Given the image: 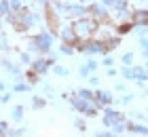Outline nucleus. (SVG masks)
Masks as SVG:
<instances>
[{
    "label": "nucleus",
    "mask_w": 148,
    "mask_h": 137,
    "mask_svg": "<svg viewBox=\"0 0 148 137\" xmlns=\"http://www.w3.org/2000/svg\"><path fill=\"white\" fill-rule=\"evenodd\" d=\"M72 27H74V32H76V36L80 38V40H89L93 34L97 32V19H93V17H78L76 21L72 23Z\"/></svg>",
    "instance_id": "1"
},
{
    "label": "nucleus",
    "mask_w": 148,
    "mask_h": 137,
    "mask_svg": "<svg viewBox=\"0 0 148 137\" xmlns=\"http://www.w3.org/2000/svg\"><path fill=\"white\" fill-rule=\"evenodd\" d=\"M53 38H55V34L51 32H40L36 36L30 38V51L32 53H49L51 46H53Z\"/></svg>",
    "instance_id": "2"
},
{
    "label": "nucleus",
    "mask_w": 148,
    "mask_h": 137,
    "mask_svg": "<svg viewBox=\"0 0 148 137\" xmlns=\"http://www.w3.org/2000/svg\"><path fill=\"white\" fill-rule=\"evenodd\" d=\"M40 21V15H38V13H34V11H19L17 13V19H15V23H13V25H15V30L17 32H25V30H30V27L32 25H34V23H38Z\"/></svg>",
    "instance_id": "3"
},
{
    "label": "nucleus",
    "mask_w": 148,
    "mask_h": 137,
    "mask_svg": "<svg viewBox=\"0 0 148 137\" xmlns=\"http://www.w3.org/2000/svg\"><path fill=\"white\" fill-rule=\"evenodd\" d=\"M70 104H72L74 110H78V112L85 114V116H95V114H97V108L93 106V101L83 99L80 95H72V97H70Z\"/></svg>",
    "instance_id": "4"
},
{
    "label": "nucleus",
    "mask_w": 148,
    "mask_h": 137,
    "mask_svg": "<svg viewBox=\"0 0 148 137\" xmlns=\"http://www.w3.org/2000/svg\"><path fill=\"white\" fill-rule=\"evenodd\" d=\"M102 120H104L106 127H114V125H119V122H123V114L116 112V110H112V108H106Z\"/></svg>",
    "instance_id": "5"
},
{
    "label": "nucleus",
    "mask_w": 148,
    "mask_h": 137,
    "mask_svg": "<svg viewBox=\"0 0 148 137\" xmlns=\"http://www.w3.org/2000/svg\"><path fill=\"white\" fill-rule=\"evenodd\" d=\"M112 93L110 91H102V89H99V91H95V97H93V106L95 108H108L110 104H112Z\"/></svg>",
    "instance_id": "6"
},
{
    "label": "nucleus",
    "mask_w": 148,
    "mask_h": 137,
    "mask_svg": "<svg viewBox=\"0 0 148 137\" xmlns=\"http://www.w3.org/2000/svg\"><path fill=\"white\" fill-rule=\"evenodd\" d=\"M59 34H62V40H64V42H66V44H72V46H76V42L80 40V38L76 36V32H74L72 23H70V25H64Z\"/></svg>",
    "instance_id": "7"
},
{
    "label": "nucleus",
    "mask_w": 148,
    "mask_h": 137,
    "mask_svg": "<svg viewBox=\"0 0 148 137\" xmlns=\"http://www.w3.org/2000/svg\"><path fill=\"white\" fill-rule=\"evenodd\" d=\"M64 11L68 13V15H72V17H85L87 13H89V9H87L85 4H70V2L64 4Z\"/></svg>",
    "instance_id": "8"
},
{
    "label": "nucleus",
    "mask_w": 148,
    "mask_h": 137,
    "mask_svg": "<svg viewBox=\"0 0 148 137\" xmlns=\"http://www.w3.org/2000/svg\"><path fill=\"white\" fill-rule=\"evenodd\" d=\"M53 61H55V57H47V59H36L32 61V70L38 72V74H45L49 67H53Z\"/></svg>",
    "instance_id": "9"
},
{
    "label": "nucleus",
    "mask_w": 148,
    "mask_h": 137,
    "mask_svg": "<svg viewBox=\"0 0 148 137\" xmlns=\"http://www.w3.org/2000/svg\"><path fill=\"white\" fill-rule=\"evenodd\" d=\"M87 9H89V13H91V15H95V19H99V21H106V17H108V9H106L102 2L89 4Z\"/></svg>",
    "instance_id": "10"
},
{
    "label": "nucleus",
    "mask_w": 148,
    "mask_h": 137,
    "mask_svg": "<svg viewBox=\"0 0 148 137\" xmlns=\"http://www.w3.org/2000/svg\"><path fill=\"white\" fill-rule=\"evenodd\" d=\"M133 23L136 25H148V9H140L133 13Z\"/></svg>",
    "instance_id": "11"
},
{
    "label": "nucleus",
    "mask_w": 148,
    "mask_h": 137,
    "mask_svg": "<svg viewBox=\"0 0 148 137\" xmlns=\"http://www.w3.org/2000/svg\"><path fill=\"white\" fill-rule=\"evenodd\" d=\"M127 131L138 133V135H148V127H144V125H133V122H129V125H127Z\"/></svg>",
    "instance_id": "12"
},
{
    "label": "nucleus",
    "mask_w": 148,
    "mask_h": 137,
    "mask_svg": "<svg viewBox=\"0 0 148 137\" xmlns=\"http://www.w3.org/2000/svg\"><path fill=\"white\" fill-rule=\"evenodd\" d=\"M121 74H123V78H127V80H136V70H133V65H123L121 67Z\"/></svg>",
    "instance_id": "13"
},
{
    "label": "nucleus",
    "mask_w": 148,
    "mask_h": 137,
    "mask_svg": "<svg viewBox=\"0 0 148 137\" xmlns=\"http://www.w3.org/2000/svg\"><path fill=\"white\" fill-rule=\"evenodd\" d=\"M136 70V80L138 82H146L148 80V70L146 67H133Z\"/></svg>",
    "instance_id": "14"
},
{
    "label": "nucleus",
    "mask_w": 148,
    "mask_h": 137,
    "mask_svg": "<svg viewBox=\"0 0 148 137\" xmlns=\"http://www.w3.org/2000/svg\"><path fill=\"white\" fill-rule=\"evenodd\" d=\"M11 118L15 120V122H19V120H21V118H23V106H15V108H13Z\"/></svg>",
    "instance_id": "15"
},
{
    "label": "nucleus",
    "mask_w": 148,
    "mask_h": 137,
    "mask_svg": "<svg viewBox=\"0 0 148 137\" xmlns=\"http://www.w3.org/2000/svg\"><path fill=\"white\" fill-rule=\"evenodd\" d=\"M133 25H136L133 21H125V23H119L116 32H119V34H127V32H131V30H133Z\"/></svg>",
    "instance_id": "16"
},
{
    "label": "nucleus",
    "mask_w": 148,
    "mask_h": 137,
    "mask_svg": "<svg viewBox=\"0 0 148 137\" xmlns=\"http://www.w3.org/2000/svg\"><path fill=\"white\" fill-rule=\"evenodd\" d=\"M9 13H13L11 11V2H9V0H0V15H9Z\"/></svg>",
    "instance_id": "17"
},
{
    "label": "nucleus",
    "mask_w": 148,
    "mask_h": 137,
    "mask_svg": "<svg viewBox=\"0 0 148 137\" xmlns=\"http://www.w3.org/2000/svg\"><path fill=\"white\" fill-rule=\"evenodd\" d=\"M53 72H55L57 76H68V74H70V70H68V67H66V65H59V63H55V65H53Z\"/></svg>",
    "instance_id": "18"
},
{
    "label": "nucleus",
    "mask_w": 148,
    "mask_h": 137,
    "mask_svg": "<svg viewBox=\"0 0 148 137\" xmlns=\"http://www.w3.org/2000/svg\"><path fill=\"white\" fill-rule=\"evenodd\" d=\"M45 106H47L45 97H34V99H32V108H34V110H42Z\"/></svg>",
    "instance_id": "19"
},
{
    "label": "nucleus",
    "mask_w": 148,
    "mask_h": 137,
    "mask_svg": "<svg viewBox=\"0 0 148 137\" xmlns=\"http://www.w3.org/2000/svg\"><path fill=\"white\" fill-rule=\"evenodd\" d=\"M76 95H80L83 99H89V101H93V97H95V93L89 91V89H78V93H76Z\"/></svg>",
    "instance_id": "20"
},
{
    "label": "nucleus",
    "mask_w": 148,
    "mask_h": 137,
    "mask_svg": "<svg viewBox=\"0 0 148 137\" xmlns=\"http://www.w3.org/2000/svg\"><path fill=\"white\" fill-rule=\"evenodd\" d=\"M13 91H15V93H25V91H30V82H17V85L13 87Z\"/></svg>",
    "instance_id": "21"
},
{
    "label": "nucleus",
    "mask_w": 148,
    "mask_h": 137,
    "mask_svg": "<svg viewBox=\"0 0 148 137\" xmlns=\"http://www.w3.org/2000/svg\"><path fill=\"white\" fill-rule=\"evenodd\" d=\"M131 61H133V53L131 51H127V53L121 55V63H123V65H131Z\"/></svg>",
    "instance_id": "22"
},
{
    "label": "nucleus",
    "mask_w": 148,
    "mask_h": 137,
    "mask_svg": "<svg viewBox=\"0 0 148 137\" xmlns=\"http://www.w3.org/2000/svg\"><path fill=\"white\" fill-rule=\"evenodd\" d=\"M38 76H40V74H38V72H34V70H30L28 74H25V78H28L30 85H36V82H38Z\"/></svg>",
    "instance_id": "23"
},
{
    "label": "nucleus",
    "mask_w": 148,
    "mask_h": 137,
    "mask_svg": "<svg viewBox=\"0 0 148 137\" xmlns=\"http://www.w3.org/2000/svg\"><path fill=\"white\" fill-rule=\"evenodd\" d=\"M11 2V11L13 13H19V11H23V4H21V0H9Z\"/></svg>",
    "instance_id": "24"
},
{
    "label": "nucleus",
    "mask_w": 148,
    "mask_h": 137,
    "mask_svg": "<svg viewBox=\"0 0 148 137\" xmlns=\"http://www.w3.org/2000/svg\"><path fill=\"white\" fill-rule=\"evenodd\" d=\"M140 46H142V55L148 57V38H140Z\"/></svg>",
    "instance_id": "25"
},
{
    "label": "nucleus",
    "mask_w": 148,
    "mask_h": 137,
    "mask_svg": "<svg viewBox=\"0 0 148 137\" xmlns=\"http://www.w3.org/2000/svg\"><path fill=\"white\" fill-rule=\"evenodd\" d=\"M59 51H62V55H72V53H74V46H72V44H66V42H64V44H62V49H59Z\"/></svg>",
    "instance_id": "26"
},
{
    "label": "nucleus",
    "mask_w": 148,
    "mask_h": 137,
    "mask_svg": "<svg viewBox=\"0 0 148 137\" xmlns=\"http://www.w3.org/2000/svg\"><path fill=\"white\" fill-rule=\"evenodd\" d=\"M9 135V125L4 120H0V137H6Z\"/></svg>",
    "instance_id": "27"
},
{
    "label": "nucleus",
    "mask_w": 148,
    "mask_h": 137,
    "mask_svg": "<svg viewBox=\"0 0 148 137\" xmlns=\"http://www.w3.org/2000/svg\"><path fill=\"white\" fill-rule=\"evenodd\" d=\"M114 9L116 11H127V0H116V2H114Z\"/></svg>",
    "instance_id": "28"
},
{
    "label": "nucleus",
    "mask_w": 148,
    "mask_h": 137,
    "mask_svg": "<svg viewBox=\"0 0 148 137\" xmlns=\"http://www.w3.org/2000/svg\"><path fill=\"white\" fill-rule=\"evenodd\" d=\"M112 129H114V133H116V135H121V133L127 129V125H125V122H119V125H114Z\"/></svg>",
    "instance_id": "29"
},
{
    "label": "nucleus",
    "mask_w": 148,
    "mask_h": 137,
    "mask_svg": "<svg viewBox=\"0 0 148 137\" xmlns=\"http://www.w3.org/2000/svg\"><path fill=\"white\" fill-rule=\"evenodd\" d=\"M138 34H140V38H146L148 36V25H138Z\"/></svg>",
    "instance_id": "30"
},
{
    "label": "nucleus",
    "mask_w": 148,
    "mask_h": 137,
    "mask_svg": "<svg viewBox=\"0 0 148 137\" xmlns=\"http://www.w3.org/2000/svg\"><path fill=\"white\" fill-rule=\"evenodd\" d=\"M85 65H87V70H89V72H95V70H97V63H95L93 59H89V61H87Z\"/></svg>",
    "instance_id": "31"
},
{
    "label": "nucleus",
    "mask_w": 148,
    "mask_h": 137,
    "mask_svg": "<svg viewBox=\"0 0 148 137\" xmlns=\"http://www.w3.org/2000/svg\"><path fill=\"white\" fill-rule=\"evenodd\" d=\"M19 59H21L23 63H32V57H30V53H21V55H19Z\"/></svg>",
    "instance_id": "32"
},
{
    "label": "nucleus",
    "mask_w": 148,
    "mask_h": 137,
    "mask_svg": "<svg viewBox=\"0 0 148 137\" xmlns=\"http://www.w3.org/2000/svg\"><path fill=\"white\" fill-rule=\"evenodd\" d=\"M78 74H80V76H83V78H87V76H89V70H87V65H80V70H78Z\"/></svg>",
    "instance_id": "33"
},
{
    "label": "nucleus",
    "mask_w": 148,
    "mask_h": 137,
    "mask_svg": "<svg viewBox=\"0 0 148 137\" xmlns=\"http://www.w3.org/2000/svg\"><path fill=\"white\" fill-rule=\"evenodd\" d=\"M6 137H23V131H21V129H19V131H9Z\"/></svg>",
    "instance_id": "34"
},
{
    "label": "nucleus",
    "mask_w": 148,
    "mask_h": 137,
    "mask_svg": "<svg viewBox=\"0 0 148 137\" xmlns=\"http://www.w3.org/2000/svg\"><path fill=\"white\" fill-rule=\"evenodd\" d=\"M74 127L83 131V129H85V120H83V118H76V122H74Z\"/></svg>",
    "instance_id": "35"
},
{
    "label": "nucleus",
    "mask_w": 148,
    "mask_h": 137,
    "mask_svg": "<svg viewBox=\"0 0 148 137\" xmlns=\"http://www.w3.org/2000/svg\"><path fill=\"white\" fill-rule=\"evenodd\" d=\"M112 63H114V59L110 57V55H106V57H104V65H106V67H110Z\"/></svg>",
    "instance_id": "36"
},
{
    "label": "nucleus",
    "mask_w": 148,
    "mask_h": 137,
    "mask_svg": "<svg viewBox=\"0 0 148 137\" xmlns=\"http://www.w3.org/2000/svg\"><path fill=\"white\" fill-rule=\"evenodd\" d=\"M121 104H123V106H127V104H131V95H125V97L121 99Z\"/></svg>",
    "instance_id": "37"
},
{
    "label": "nucleus",
    "mask_w": 148,
    "mask_h": 137,
    "mask_svg": "<svg viewBox=\"0 0 148 137\" xmlns=\"http://www.w3.org/2000/svg\"><path fill=\"white\" fill-rule=\"evenodd\" d=\"M6 49V38L2 36V38H0V51H4Z\"/></svg>",
    "instance_id": "38"
},
{
    "label": "nucleus",
    "mask_w": 148,
    "mask_h": 137,
    "mask_svg": "<svg viewBox=\"0 0 148 137\" xmlns=\"http://www.w3.org/2000/svg\"><path fill=\"white\" fill-rule=\"evenodd\" d=\"M114 2H116V0H102L104 6H114Z\"/></svg>",
    "instance_id": "39"
},
{
    "label": "nucleus",
    "mask_w": 148,
    "mask_h": 137,
    "mask_svg": "<svg viewBox=\"0 0 148 137\" xmlns=\"http://www.w3.org/2000/svg\"><path fill=\"white\" fill-rule=\"evenodd\" d=\"M9 99H11V93H4V95H2V99H0V101H2V104H6Z\"/></svg>",
    "instance_id": "40"
},
{
    "label": "nucleus",
    "mask_w": 148,
    "mask_h": 137,
    "mask_svg": "<svg viewBox=\"0 0 148 137\" xmlns=\"http://www.w3.org/2000/svg\"><path fill=\"white\" fill-rule=\"evenodd\" d=\"M116 91H121V93H125V91H127V87H125V85H121V82H119V85H116Z\"/></svg>",
    "instance_id": "41"
},
{
    "label": "nucleus",
    "mask_w": 148,
    "mask_h": 137,
    "mask_svg": "<svg viewBox=\"0 0 148 137\" xmlns=\"http://www.w3.org/2000/svg\"><path fill=\"white\" fill-rule=\"evenodd\" d=\"M108 76H116V70H114V67H108Z\"/></svg>",
    "instance_id": "42"
},
{
    "label": "nucleus",
    "mask_w": 148,
    "mask_h": 137,
    "mask_svg": "<svg viewBox=\"0 0 148 137\" xmlns=\"http://www.w3.org/2000/svg\"><path fill=\"white\" fill-rule=\"evenodd\" d=\"M80 2H83V4H89V2H91V0H80Z\"/></svg>",
    "instance_id": "43"
},
{
    "label": "nucleus",
    "mask_w": 148,
    "mask_h": 137,
    "mask_svg": "<svg viewBox=\"0 0 148 137\" xmlns=\"http://www.w3.org/2000/svg\"><path fill=\"white\" fill-rule=\"evenodd\" d=\"M38 2H42V4H47V2H49V0H38Z\"/></svg>",
    "instance_id": "44"
},
{
    "label": "nucleus",
    "mask_w": 148,
    "mask_h": 137,
    "mask_svg": "<svg viewBox=\"0 0 148 137\" xmlns=\"http://www.w3.org/2000/svg\"><path fill=\"white\" fill-rule=\"evenodd\" d=\"M0 27H2V19H0Z\"/></svg>",
    "instance_id": "45"
}]
</instances>
